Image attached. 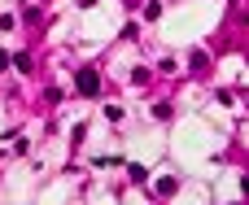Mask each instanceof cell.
Listing matches in <instances>:
<instances>
[{
  "mask_svg": "<svg viewBox=\"0 0 249 205\" xmlns=\"http://www.w3.org/2000/svg\"><path fill=\"white\" fill-rule=\"evenodd\" d=\"M74 87H79L83 96H96V92H101V74H96V70H79V74H74Z\"/></svg>",
  "mask_w": 249,
  "mask_h": 205,
  "instance_id": "cell-1",
  "label": "cell"
},
{
  "mask_svg": "<svg viewBox=\"0 0 249 205\" xmlns=\"http://www.w3.org/2000/svg\"><path fill=\"white\" fill-rule=\"evenodd\" d=\"M175 188H179V179H175V175H162V179H158V197H171Z\"/></svg>",
  "mask_w": 249,
  "mask_h": 205,
  "instance_id": "cell-2",
  "label": "cell"
},
{
  "mask_svg": "<svg viewBox=\"0 0 249 205\" xmlns=\"http://www.w3.org/2000/svg\"><path fill=\"white\" fill-rule=\"evenodd\" d=\"M13 66H18L22 74H31V57H26V52H18V57H13Z\"/></svg>",
  "mask_w": 249,
  "mask_h": 205,
  "instance_id": "cell-3",
  "label": "cell"
},
{
  "mask_svg": "<svg viewBox=\"0 0 249 205\" xmlns=\"http://www.w3.org/2000/svg\"><path fill=\"white\" fill-rule=\"evenodd\" d=\"M9 66H13V57H9V52L0 48V70H9Z\"/></svg>",
  "mask_w": 249,
  "mask_h": 205,
  "instance_id": "cell-4",
  "label": "cell"
},
{
  "mask_svg": "<svg viewBox=\"0 0 249 205\" xmlns=\"http://www.w3.org/2000/svg\"><path fill=\"white\" fill-rule=\"evenodd\" d=\"M79 4H83V9H92V4H96V0H79Z\"/></svg>",
  "mask_w": 249,
  "mask_h": 205,
  "instance_id": "cell-5",
  "label": "cell"
}]
</instances>
